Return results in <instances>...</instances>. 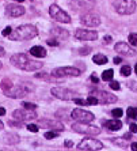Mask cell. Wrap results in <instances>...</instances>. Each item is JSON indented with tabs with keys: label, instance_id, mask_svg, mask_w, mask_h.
<instances>
[{
	"label": "cell",
	"instance_id": "cell-1",
	"mask_svg": "<svg viewBox=\"0 0 137 151\" xmlns=\"http://www.w3.org/2000/svg\"><path fill=\"white\" fill-rule=\"evenodd\" d=\"M11 63L14 64L16 68L25 71H37L39 68H42L44 64L38 60H33L31 57H29L27 55H14L11 57Z\"/></svg>",
	"mask_w": 137,
	"mask_h": 151
},
{
	"label": "cell",
	"instance_id": "cell-2",
	"mask_svg": "<svg viewBox=\"0 0 137 151\" xmlns=\"http://www.w3.org/2000/svg\"><path fill=\"white\" fill-rule=\"evenodd\" d=\"M35 35H37V27L34 25H22L18 26L8 37L12 41H26V40H30Z\"/></svg>",
	"mask_w": 137,
	"mask_h": 151
},
{
	"label": "cell",
	"instance_id": "cell-3",
	"mask_svg": "<svg viewBox=\"0 0 137 151\" xmlns=\"http://www.w3.org/2000/svg\"><path fill=\"white\" fill-rule=\"evenodd\" d=\"M113 7L118 14L129 15L133 14L136 10V3L133 0H113Z\"/></svg>",
	"mask_w": 137,
	"mask_h": 151
},
{
	"label": "cell",
	"instance_id": "cell-4",
	"mask_svg": "<svg viewBox=\"0 0 137 151\" xmlns=\"http://www.w3.org/2000/svg\"><path fill=\"white\" fill-rule=\"evenodd\" d=\"M34 87H33L30 83H22V84H18L15 87H11L6 95L8 97H14V98H22V97H25L26 94H29L30 91H33Z\"/></svg>",
	"mask_w": 137,
	"mask_h": 151
},
{
	"label": "cell",
	"instance_id": "cell-5",
	"mask_svg": "<svg viewBox=\"0 0 137 151\" xmlns=\"http://www.w3.org/2000/svg\"><path fill=\"white\" fill-rule=\"evenodd\" d=\"M77 148L79 150H87V151H98L101 148H103V144H102V142L96 140V139L87 137V139L81 140L80 143L77 144Z\"/></svg>",
	"mask_w": 137,
	"mask_h": 151
},
{
	"label": "cell",
	"instance_id": "cell-6",
	"mask_svg": "<svg viewBox=\"0 0 137 151\" xmlns=\"http://www.w3.org/2000/svg\"><path fill=\"white\" fill-rule=\"evenodd\" d=\"M49 14L52 15L57 22H63V23H71V17L65 12V11L61 10L57 4H52L49 8Z\"/></svg>",
	"mask_w": 137,
	"mask_h": 151
},
{
	"label": "cell",
	"instance_id": "cell-7",
	"mask_svg": "<svg viewBox=\"0 0 137 151\" xmlns=\"http://www.w3.org/2000/svg\"><path fill=\"white\" fill-rule=\"evenodd\" d=\"M72 129L79 132V134H84V135H99L101 129L98 127H94V125H87V123H79L77 121L76 124L72 125Z\"/></svg>",
	"mask_w": 137,
	"mask_h": 151
},
{
	"label": "cell",
	"instance_id": "cell-8",
	"mask_svg": "<svg viewBox=\"0 0 137 151\" xmlns=\"http://www.w3.org/2000/svg\"><path fill=\"white\" fill-rule=\"evenodd\" d=\"M69 6L75 11H90L95 7V0H71Z\"/></svg>",
	"mask_w": 137,
	"mask_h": 151
},
{
	"label": "cell",
	"instance_id": "cell-9",
	"mask_svg": "<svg viewBox=\"0 0 137 151\" xmlns=\"http://www.w3.org/2000/svg\"><path fill=\"white\" fill-rule=\"evenodd\" d=\"M50 93L56 98H60V99H75L76 98V93L71 91V90H68L65 87H53L50 90Z\"/></svg>",
	"mask_w": 137,
	"mask_h": 151
},
{
	"label": "cell",
	"instance_id": "cell-10",
	"mask_svg": "<svg viewBox=\"0 0 137 151\" xmlns=\"http://www.w3.org/2000/svg\"><path fill=\"white\" fill-rule=\"evenodd\" d=\"M72 119L79 121V123H90L94 120V114L91 112H87V110H83V109H75L72 112Z\"/></svg>",
	"mask_w": 137,
	"mask_h": 151
},
{
	"label": "cell",
	"instance_id": "cell-11",
	"mask_svg": "<svg viewBox=\"0 0 137 151\" xmlns=\"http://www.w3.org/2000/svg\"><path fill=\"white\" fill-rule=\"evenodd\" d=\"M91 95L96 97L99 104H114V102H117L116 95L110 94V93H107V91H102V90H95V91L91 93Z\"/></svg>",
	"mask_w": 137,
	"mask_h": 151
},
{
	"label": "cell",
	"instance_id": "cell-12",
	"mask_svg": "<svg viewBox=\"0 0 137 151\" xmlns=\"http://www.w3.org/2000/svg\"><path fill=\"white\" fill-rule=\"evenodd\" d=\"M53 76H77L80 75V70H77L75 67H60L53 70L52 72Z\"/></svg>",
	"mask_w": 137,
	"mask_h": 151
},
{
	"label": "cell",
	"instance_id": "cell-13",
	"mask_svg": "<svg viewBox=\"0 0 137 151\" xmlns=\"http://www.w3.org/2000/svg\"><path fill=\"white\" fill-rule=\"evenodd\" d=\"M75 37L77 40H83V41H94L99 37L98 33L94 30H87V29H77L75 32Z\"/></svg>",
	"mask_w": 137,
	"mask_h": 151
},
{
	"label": "cell",
	"instance_id": "cell-14",
	"mask_svg": "<svg viewBox=\"0 0 137 151\" xmlns=\"http://www.w3.org/2000/svg\"><path fill=\"white\" fill-rule=\"evenodd\" d=\"M14 117L16 120H21V121H23V120H33L37 117V113L34 112L33 109H16L14 112Z\"/></svg>",
	"mask_w": 137,
	"mask_h": 151
},
{
	"label": "cell",
	"instance_id": "cell-15",
	"mask_svg": "<svg viewBox=\"0 0 137 151\" xmlns=\"http://www.w3.org/2000/svg\"><path fill=\"white\" fill-rule=\"evenodd\" d=\"M80 22L87 27H96V26L101 23V19H99L98 15L95 14H84L81 15Z\"/></svg>",
	"mask_w": 137,
	"mask_h": 151
},
{
	"label": "cell",
	"instance_id": "cell-16",
	"mask_svg": "<svg viewBox=\"0 0 137 151\" xmlns=\"http://www.w3.org/2000/svg\"><path fill=\"white\" fill-rule=\"evenodd\" d=\"M114 49H116V52L120 53V55H125V56H130V57L136 56V50L129 44H126V42H118V44H116Z\"/></svg>",
	"mask_w": 137,
	"mask_h": 151
},
{
	"label": "cell",
	"instance_id": "cell-17",
	"mask_svg": "<svg viewBox=\"0 0 137 151\" xmlns=\"http://www.w3.org/2000/svg\"><path fill=\"white\" fill-rule=\"evenodd\" d=\"M6 11H7L8 17H12V18L21 17V15L25 14V8L22 6H18V4H8L6 7Z\"/></svg>",
	"mask_w": 137,
	"mask_h": 151
},
{
	"label": "cell",
	"instance_id": "cell-18",
	"mask_svg": "<svg viewBox=\"0 0 137 151\" xmlns=\"http://www.w3.org/2000/svg\"><path fill=\"white\" fill-rule=\"evenodd\" d=\"M39 124L42 127H46V128H50V129H54V131L64 129L63 124L60 121H56V120H39Z\"/></svg>",
	"mask_w": 137,
	"mask_h": 151
},
{
	"label": "cell",
	"instance_id": "cell-19",
	"mask_svg": "<svg viewBox=\"0 0 137 151\" xmlns=\"http://www.w3.org/2000/svg\"><path fill=\"white\" fill-rule=\"evenodd\" d=\"M53 35L54 37H57V38H60V40H67L68 37H69V34H68L67 30H64V29H60V27H54L52 30Z\"/></svg>",
	"mask_w": 137,
	"mask_h": 151
},
{
	"label": "cell",
	"instance_id": "cell-20",
	"mask_svg": "<svg viewBox=\"0 0 137 151\" xmlns=\"http://www.w3.org/2000/svg\"><path fill=\"white\" fill-rule=\"evenodd\" d=\"M30 53H31L34 57H45L46 56V50L44 49V46H33L30 49Z\"/></svg>",
	"mask_w": 137,
	"mask_h": 151
},
{
	"label": "cell",
	"instance_id": "cell-21",
	"mask_svg": "<svg viewBox=\"0 0 137 151\" xmlns=\"http://www.w3.org/2000/svg\"><path fill=\"white\" fill-rule=\"evenodd\" d=\"M106 127L109 128L110 131H118L122 127V123H121L120 120H110L106 123Z\"/></svg>",
	"mask_w": 137,
	"mask_h": 151
},
{
	"label": "cell",
	"instance_id": "cell-22",
	"mask_svg": "<svg viewBox=\"0 0 137 151\" xmlns=\"http://www.w3.org/2000/svg\"><path fill=\"white\" fill-rule=\"evenodd\" d=\"M4 142L6 143H8V144H16L18 142H19V137L16 136V135H14V134H7L6 136H4Z\"/></svg>",
	"mask_w": 137,
	"mask_h": 151
},
{
	"label": "cell",
	"instance_id": "cell-23",
	"mask_svg": "<svg viewBox=\"0 0 137 151\" xmlns=\"http://www.w3.org/2000/svg\"><path fill=\"white\" fill-rule=\"evenodd\" d=\"M92 60H94V63H96L98 65H102V64L107 63V57L103 56V55H95V56L92 57Z\"/></svg>",
	"mask_w": 137,
	"mask_h": 151
},
{
	"label": "cell",
	"instance_id": "cell-24",
	"mask_svg": "<svg viewBox=\"0 0 137 151\" xmlns=\"http://www.w3.org/2000/svg\"><path fill=\"white\" fill-rule=\"evenodd\" d=\"M113 75H114V71L113 70H107V71H105V72H103L102 74V79L105 82H111L113 81Z\"/></svg>",
	"mask_w": 137,
	"mask_h": 151
},
{
	"label": "cell",
	"instance_id": "cell-25",
	"mask_svg": "<svg viewBox=\"0 0 137 151\" xmlns=\"http://www.w3.org/2000/svg\"><path fill=\"white\" fill-rule=\"evenodd\" d=\"M128 116L130 120H137V108H128Z\"/></svg>",
	"mask_w": 137,
	"mask_h": 151
},
{
	"label": "cell",
	"instance_id": "cell-26",
	"mask_svg": "<svg viewBox=\"0 0 137 151\" xmlns=\"http://www.w3.org/2000/svg\"><path fill=\"white\" fill-rule=\"evenodd\" d=\"M11 87H12V83H11L10 79H4V81L1 82V88H3L4 93H7L8 88H11Z\"/></svg>",
	"mask_w": 137,
	"mask_h": 151
},
{
	"label": "cell",
	"instance_id": "cell-27",
	"mask_svg": "<svg viewBox=\"0 0 137 151\" xmlns=\"http://www.w3.org/2000/svg\"><path fill=\"white\" fill-rule=\"evenodd\" d=\"M129 42L132 46H137V34L136 33H130L129 34Z\"/></svg>",
	"mask_w": 137,
	"mask_h": 151
},
{
	"label": "cell",
	"instance_id": "cell-28",
	"mask_svg": "<svg viewBox=\"0 0 137 151\" xmlns=\"http://www.w3.org/2000/svg\"><path fill=\"white\" fill-rule=\"evenodd\" d=\"M121 74H122L123 76H130V74H132L130 65H123V67L121 68Z\"/></svg>",
	"mask_w": 137,
	"mask_h": 151
},
{
	"label": "cell",
	"instance_id": "cell-29",
	"mask_svg": "<svg viewBox=\"0 0 137 151\" xmlns=\"http://www.w3.org/2000/svg\"><path fill=\"white\" fill-rule=\"evenodd\" d=\"M98 99H96V97H94V95H91V97H88L87 98V105H96L98 104Z\"/></svg>",
	"mask_w": 137,
	"mask_h": 151
},
{
	"label": "cell",
	"instance_id": "cell-30",
	"mask_svg": "<svg viewBox=\"0 0 137 151\" xmlns=\"http://www.w3.org/2000/svg\"><path fill=\"white\" fill-rule=\"evenodd\" d=\"M57 132H54V129L53 131H48V132H46L45 134V137L46 139H53V137H57Z\"/></svg>",
	"mask_w": 137,
	"mask_h": 151
},
{
	"label": "cell",
	"instance_id": "cell-31",
	"mask_svg": "<svg viewBox=\"0 0 137 151\" xmlns=\"http://www.w3.org/2000/svg\"><path fill=\"white\" fill-rule=\"evenodd\" d=\"M111 114H113L114 117H117V119H120V117L123 114V112H122V109H114V110L111 112Z\"/></svg>",
	"mask_w": 137,
	"mask_h": 151
},
{
	"label": "cell",
	"instance_id": "cell-32",
	"mask_svg": "<svg viewBox=\"0 0 137 151\" xmlns=\"http://www.w3.org/2000/svg\"><path fill=\"white\" fill-rule=\"evenodd\" d=\"M23 108H26V109H33V110H34L35 108H37V105H35V104H30V102H23Z\"/></svg>",
	"mask_w": 137,
	"mask_h": 151
},
{
	"label": "cell",
	"instance_id": "cell-33",
	"mask_svg": "<svg viewBox=\"0 0 137 151\" xmlns=\"http://www.w3.org/2000/svg\"><path fill=\"white\" fill-rule=\"evenodd\" d=\"M110 87L113 88V90H120V83L118 82H116V81H111V83H110Z\"/></svg>",
	"mask_w": 137,
	"mask_h": 151
},
{
	"label": "cell",
	"instance_id": "cell-34",
	"mask_svg": "<svg viewBox=\"0 0 137 151\" xmlns=\"http://www.w3.org/2000/svg\"><path fill=\"white\" fill-rule=\"evenodd\" d=\"M27 129L31 131V132H38V125H35V124H29Z\"/></svg>",
	"mask_w": 137,
	"mask_h": 151
},
{
	"label": "cell",
	"instance_id": "cell-35",
	"mask_svg": "<svg viewBox=\"0 0 137 151\" xmlns=\"http://www.w3.org/2000/svg\"><path fill=\"white\" fill-rule=\"evenodd\" d=\"M77 105H87V99H81V98H75L73 99Z\"/></svg>",
	"mask_w": 137,
	"mask_h": 151
},
{
	"label": "cell",
	"instance_id": "cell-36",
	"mask_svg": "<svg viewBox=\"0 0 137 151\" xmlns=\"http://www.w3.org/2000/svg\"><path fill=\"white\" fill-rule=\"evenodd\" d=\"M11 33H12V30H11L10 26H7V27H6V29L3 30V35H4V37H8V35L11 34Z\"/></svg>",
	"mask_w": 137,
	"mask_h": 151
},
{
	"label": "cell",
	"instance_id": "cell-37",
	"mask_svg": "<svg viewBox=\"0 0 137 151\" xmlns=\"http://www.w3.org/2000/svg\"><path fill=\"white\" fill-rule=\"evenodd\" d=\"M130 131H132V132H133V134H137V124H134V123H132L130 124Z\"/></svg>",
	"mask_w": 137,
	"mask_h": 151
},
{
	"label": "cell",
	"instance_id": "cell-38",
	"mask_svg": "<svg viewBox=\"0 0 137 151\" xmlns=\"http://www.w3.org/2000/svg\"><path fill=\"white\" fill-rule=\"evenodd\" d=\"M48 44H49L50 46H56V45H59L56 40H48Z\"/></svg>",
	"mask_w": 137,
	"mask_h": 151
},
{
	"label": "cell",
	"instance_id": "cell-39",
	"mask_svg": "<svg viewBox=\"0 0 137 151\" xmlns=\"http://www.w3.org/2000/svg\"><path fill=\"white\" fill-rule=\"evenodd\" d=\"M91 81L94 82V83H98V82H99V79H98V78H96V76H95V75H92V76H91Z\"/></svg>",
	"mask_w": 137,
	"mask_h": 151
},
{
	"label": "cell",
	"instance_id": "cell-40",
	"mask_svg": "<svg viewBox=\"0 0 137 151\" xmlns=\"http://www.w3.org/2000/svg\"><path fill=\"white\" fill-rule=\"evenodd\" d=\"M121 61H122V59H121V57H116V59H114V63H116V64H120Z\"/></svg>",
	"mask_w": 137,
	"mask_h": 151
},
{
	"label": "cell",
	"instance_id": "cell-41",
	"mask_svg": "<svg viewBox=\"0 0 137 151\" xmlns=\"http://www.w3.org/2000/svg\"><path fill=\"white\" fill-rule=\"evenodd\" d=\"M65 146H67V147H72V146H73V143H72L71 140H67V142H65Z\"/></svg>",
	"mask_w": 137,
	"mask_h": 151
},
{
	"label": "cell",
	"instance_id": "cell-42",
	"mask_svg": "<svg viewBox=\"0 0 137 151\" xmlns=\"http://www.w3.org/2000/svg\"><path fill=\"white\" fill-rule=\"evenodd\" d=\"M4 55H6V50H4L3 48L0 46V57H1V56H4Z\"/></svg>",
	"mask_w": 137,
	"mask_h": 151
},
{
	"label": "cell",
	"instance_id": "cell-43",
	"mask_svg": "<svg viewBox=\"0 0 137 151\" xmlns=\"http://www.w3.org/2000/svg\"><path fill=\"white\" fill-rule=\"evenodd\" d=\"M6 114V109L4 108H0V116H4Z\"/></svg>",
	"mask_w": 137,
	"mask_h": 151
},
{
	"label": "cell",
	"instance_id": "cell-44",
	"mask_svg": "<svg viewBox=\"0 0 137 151\" xmlns=\"http://www.w3.org/2000/svg\"><path fill=\"white\" fill-rule=\"evenodd\" d=\"M130 148H132V150H134V151H136V150H137V143H133V144H132V146H130Z\"/></svg>",
	"mask_w": 137,
	"mask_h": 151
},
{
	"label": "cell",
	"instance_id": "cell-45",
	"mask_svg": "<svg viewBox=\"0 0 137 151\" xmlns=\"http://www.w3.org/2000/svg\"><path fill=\"white\" fill-rule=\"evenodd\" d=\"M105 41H111V37H110V35H106V37H105Z\"/></svg>",
	"mask_w": 137,
	"mask_h": 151
},
{
	"label": "cell",
	"instance_id": "cell-46",
	"mask_svg": "<svg viewBox=\"0 0 137 151\" xmlns=\"http://www.w3.org/2000/svg\"><path fill=\"white\" fill-rule=\"evenodd\" d=\"M3 127H4V125H3V123L0 121V129H3Z\"/></svg>",
	"mask_w": 137,
	"mask_h": 151
},
{
	"label": "cell",
	"instance_id": "cell-47",
	"mask_svg": "<svg viewBox=\"0 0 137 151\" xmlns=\"http://www.w3.org/2000/svg\"><path fill=\"white\" fill-rule=\"evenodd\" d=\"M18 3H23V1H25V0H16Z\"/></svg>",
	"mask_w": 137,
	"mask_h": 151
},
{
	"label": "cell",
	"instance_id": "cell-48",
	"mask_svg": "<svg viewBox=\"0 0 137 151\" xmlns=\"http://www.w3.org/2000/svg\"><path fill=\"white\" fill-rule=\"evenodd\" d=\"M134 71H136V74H137V64L134 65Z\"/></svg>",
	"mask_w": 137,
	"mask_h": 151
},
{
	"label": "cell",
	"instance_id": "cell-49",
	"mask_svg": "<svg viewBox=\"0 0 137 151\" xmlns=\"http://www.w3.org/2000/svg\"><path fill=\"white\" fill-rule=\"evenodd\" d=\"M1 65H3V64H1V63H0V68H1Z\"/></svg>",
	"mask_w": 137,
	"mask_h": 151
}]
</instances>
